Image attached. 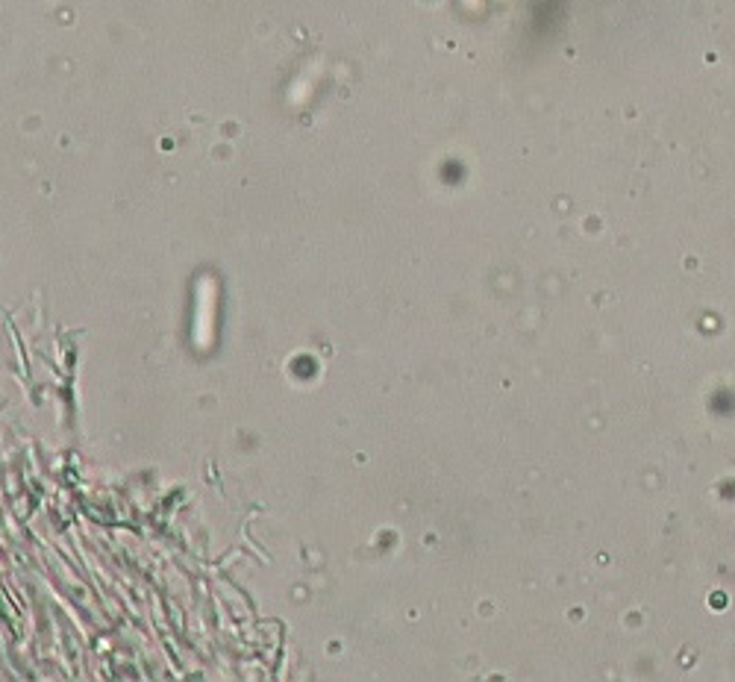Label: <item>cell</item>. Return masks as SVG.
<instances>
[]
</instances>
